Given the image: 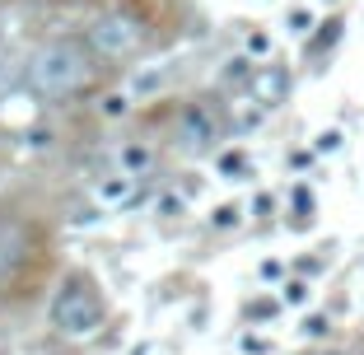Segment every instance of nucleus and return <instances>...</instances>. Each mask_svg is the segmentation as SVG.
Returning <instances> with one entry per match:
<instances>
[{
  "label": "nucleus",
  "mask_w": 364,
  "mask_h": 355,
  "mask_svg": "<svg viewBox=\"0 0 364 355\" xmlns=\"http://www.w3.org/2000/svg\"><path fill=\"white\" fill-rule=\"evenodd\" d=\"M98 196H103L107 206H127V201H136V173L122 169L117 178H103V183H98Z\"/></svg>",
  "instance_id": "0eeeda50"
},
{
  "label": "nucleus",
  "mask_w": 364,
  "mask_h": 355,
  "mask_svg": "<svg viewBox=\"0 0 364 355\" xmlns=\"http://www.w3.org/2000/svg\"><path fill=\"white\" fill-rule=\"evenodd\" d=\"M89 43H94V52L122 61V56H136V52H140V43H145V28H140L131 14L112 10V14H98V19L89 23Z\"/></svg>",
  "instance_id": "7ed1b4c3"
},
{
  "label": "nucleus",
  "mask_w": 364,
  "mask_h": 355,
  "mask_svg": "<svg viewBox=\"0 0 364 355\" xmlns=\"http://www.w3.org/2000/svg\"><path fill=\"white\" fill-rule=\"evenodd\" d=\"M220 169H225V173H238V169H243V154H225V159H220Z\"/></svg>",
  "instance_id": "ddd939ff"
},
{
  "label": "nucleus",
  "mask_w": 364,
  "mask_h": 355,
  "mask_svg": "<svg viewBox=\"0 0 364 355\" xmlns=\"http://www.w3.org/2000/svg\"><path fill=\"white\" fill-rule=\"evenodd\" d=\"M154 85H164V70H145V75H136V85H131V98H140V94H150Z\"/></svg>",
  "instance_id": "1a4fd4ad"
},
{
  "label": "nucleus",
  "mask_w": 364,
  "mask_h": 355,
  "mask_svg": "<svg viewBox=\"0 0 364 355\" xmlns=\"http://www.w3.org/2000/svg\"><path fill=\"white\" fill-rule=\"evenodd\" d=\"M103 313H107L103 300H98V290L85 276H70L52 300V323L61 327L65 337H94L98 327H103Z\"/></svg>",
  "instance_id": "f03ea898"
},
{
  "label": "nucleus",
  "mask_w": 364,
  "mask_h": 355,
  "mask_svg": "<svg viewBox=\"0 0 364 355\" xmlns=\"http://www.w3.org/2000/svg\"><path fill=\"white\" fill-rule=\"evenodd\" d=\"M304 355H341V351H304Z\"/></svg>",
  "instance_id": "dca6fc26"
},
{
  "label": "nucleus",
  "mask_w": 364,
  "mask_h": 355,
  "mask_svg": "<svg viewBox=\"0 0 364 355\" xmlns=\"http://www.w3.org/2000/svg\"><path fill=\"white\" fill-rule=\"evenodd\" d=\"M304 332H313V337H322V332H327V318H309V323H304Z\"/></svg>",
  "instance_id": "4468645a"
},
{
  "label": "nucleus",
  "mask_w": 364,
  "mask_h": 355,
  "mask_svg": "<svg viewBox=\"0 0 364 355\" xmlns=\"http://www.w3.org/2000/svg\"><path fill=\"white\" fill-rule=\"evenodd\" d=\"M178 140H182V150H192V154L215 150V140H220V122H215V112L205 108V103L182 108V117H178Z\"/></svg>",
  "instance_id": "20e7f679"
},
{
  "label": "nucleus",
  "mask_w": 364,
  "mask_h": 355,
  "mask_svg": "<svg viewBox=\"0 0 364 355\" xmlns=\"http://www.w3.org/2000/svg\"><path fill=\"white\" fill-rule=\"evenodd\" d=\"M23 253H28V229H23L19 220L0 216V280L23 267Z\"/></svg>",
  "instance_id": "39448f33"
},
{
  "label": "nucleus",
  "mask_w": 364,
  "mask_h": 355,
  "mask_svg": "<svg viewBox=\"0 0 364 355\" xmlns=\"http://www.w3.org/2000/svg\"><path fill=\"white\" fill-rule=\"evenodd\" d=\"M122 169L127 173H145L150 169V150H145V145H127V150H122Z\"/></svg>",
  "instance_id": "6e6552de"
},
{
  "label": "nucleus",
  "mask_w": 364,
  "mask_h": 355,
  "mask_svg": "<svg viewBox=\"0 0 364 355\" xmlns=\"http://www.w3.org/2000/svg\"><path fill=\"white\" fill-rule=\"evenodd\" d=\"M247 85H252V98H257L262 108H276L280 98L289 94V75L280 70V65H262V70H252Z\"/></svg>",
  "instance_id": "423d86ee"
},
{
  "label": "nucleus",
  "mask_w": 364,
  "mask_h": 355,
  "mask_svg": "<svg viewBox=\"0 0 364 355\" xmlns=\"http://www.w3.org/2000/svg\"><path fill=\"white\" fill-rule=\"evenodd\" d=\"M304 300H309V285H299V280L285 285V304H304Z\"/></svg>",
  "instance_id": "9b49d317"
},
{
  "label": "nucleus",
  "mask_w": 364,
  "mask_h": 355,
  "mask_svg": "<svg viewBox=\"0 0 364 355\" xmlns=\"http://www.w3.org/2000/svg\"><path fill=\"white\" fill-rule=\"evenodd\" d=\"M267 47H271V43L262 38V33H252V38H247V52H267Z\"/></svg>",
  "instance_id": "2eb2a0df"
},
{
  "label": "nucleus",
  "mask_w": 364,
  "mask_h": 355,
  "mask_svg": "<svg viewBox=\"0 0 364 355\" xmlns=\"http://www.w3.org/2000/svg\"><path fill=\"white\" fill-rule=\"evenodd\" d=\"M85 80H89V56H85V47L70 43V38H56V43L38 47L33 61H28V85L43 98L75 94Z\"/></svg>",
  "instance_id": "f257e3e1"
},
{
  "label": "nucleus",
  "mask_w": 364,
  "mask_h": 355,
  "mask_svg": "<svg viewBox=\"0 0 364 355\" xmlns=\"http://www.w3.org/2000/svg\"><path fill=\"white\" fill-rule=\"evenodd\" d=\"M341 145V131H327V136H318V150H336Z\"/></svg>",
  "instance_id": "f8f14e48"
},
{
  "label": "nucleus",
  "mask_w": 364,
  "mask_h": 355,
  "mask_svg": "<svg viewBox=\"0 0 364 355\" xmlns=\"http://www.w3.org/2000/svg\"><path fill=\"white\" fill-rule=\"evenodd\" d=\"M131 108V94H112V98H103V112L107 117H117V112H127Z\"/></svg>",
  "instance_id": "9d476101"
}]
</instances>
